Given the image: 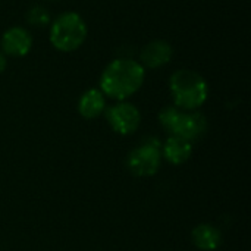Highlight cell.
Listing matches in <instances>:
<instances>
[{
	"label": "cell",
	"instance_id": "cell-1",
	"mask_svg": "<svg viewBox=\"0 0 251 251\" xmlns=\"http://www.w3.org/2000/svg\"><path fill=\"white\" fill-rule=\"evenodd\" d=\"M146 68L129 57L112 60L101 72L100 90L106 97L125 101L134 96L144 84Z\"/></svg>",
	"mask_w": 251,
	"mask_h": 251
},
{
	"label": "cell",
	"instance_id": "cell-2",
	"mask_svg": "<svg viewBox=\"0 0 251 251\" xmlns=\"http://www.w3.org/2000/svg\"><path fill=\"white\" fill-rule=\"evenodd\" d=\"M174 106L181 110H199L209 97V84L193 69H178L169 78Z\"/></svg>",
	"mask_w": 251,
	"mask_h": 251
},
{
	"label": "cell",
	"instance_id": "cell-3",
	"mask_svg": "<svg viewBox=\"0 0 251 251\" xmlns=\"http://www.w3.org/2000/svg\"><path fill=\"white\" fill-rule=\"evenodd\" d=\"M160 125L171 135L181 137L190 143L206 135L209 122L206 115L199 110H181L176 106H166L159 113Z\"/></svg>",
	"mask_w": 251,
	"mask_h": 251
},
{
	"label": "cell",
	"instance_id": "cell-4",
	"mask_svg": "<svg viewBox=\"0 0 251 251\" xmlns=\"http://www.w3.org/2000/svg\"><path fill=\"white\" fill-rule=\"evenodd\" d=\"M88 28L81 15L76 12H65L51 22L49 38L56 50L69 53L84 44Z\"/></svg>",
	"mask_w": 251,
	"mask_h": 251
},
{
	"label": "cell",
	"instance_id": "cell-5",
	"mask_svg": "<svg viewBox=\"0 0 251 251\" xmlns=\"http://www.w3.org/2000/svg\"><path fill=\"white\" fill-rule=\"evenodd\" d=\"M160 146L162 143L157 138H146L143 144L131 150L126 156L128 171L140 178H149L156 175L163 160L160 154Z\"/></svg>",
	"mask_w": 251,
	"mask_h": 251
},
{
	"label": "cell",
	"instance_id": "cell-6",
	"mask_svg": "<svg viewBox=\"0 0 251 251\" xmlns=\"http://www.w3.org/2000/svg\"><path fill=\"white\" fill-rule=\"evenodd\" d=\"M107 124L119 135L134 134L141 124V113L138 107L129 101H118L104 110Z\"/></svg>",
	"mask_w": 251,
	"mask_h": 251
},
{
	"label": "cell",
	"instance_id": "cell-7",
	"mask_svg": "<svg viewBox=\"0 0 251 251\" xmlns=\"http://www.w3.org/2000/svg\"><path fill=\"white\" fill-rule=\"evenodd\" d=\"M0 46L6 56L22 57L29 53L32 47V37L28 29L22 26H12L3 32Z\"/></svg>",
	"mask_w": 251,
	"mask_h": 251
},
{
	"label": "cell",
	"instance_id": "cell-8",
	"mask_svg": "<svg viewBox=\"0 0 251 251\" xmlns=\"http://www.w3.org/2000/svg\"><path fill=\"white\" fill-rule=\"evenodd\" d=\"M174 56L172 44L166 40H153L140 51V63L144 68L157 69L171 62Z\"/></svg>",
	"mask_w": 251,
	"mask_h": 251
},
{
	"label": "cell",
	"instance_id": "cell-9",
	"mask_svg": "<svg viewBox=\"0 0 251 251\" xmlns=\"http://www.w3.org/2000/svg\"><path fill=\"white\" fill-rule=\"evenodd\" d=\"M160 154L171 165H184L193 156V143L176 135H169L160 146Z\"/></svg>",
	"mask_w": 251,
	"mask_h": 251
},
{
	"label": "cell",
	"instance_id": "cell-10",
	"mask_svg": "<svg viewBox=\"0 0 251 251\" xmlns=\"http://www.w3.org/2000/svg\"><path fill=\"white\" fill-rule=\"evenodd\" d=\"M193 244L201 251H216L222 244V232L213 224H200L191 232Z\"/></svg>",
	"mask_w": 251,
	"mask_h": 251
},
{
	"label": "cell",
	"instance_id": "cell-11",
	"mask_svg": "<svg viewBox=\"0 0 251 251\" xmlns=\"http://www.w3.org/2000/svg\"><path fill=\"white\" fill-rule=\"evenodd\" d=\"M106 110V96L100 88H88L78 100V112L84 119H96Z\"/></svg>",
	"mask_w": 251,
	"mask_h": 251
},
{
	"label": "cell",
	"instance_id": "cell-12",
	"mask_svg": "<svg viewBox=\"0 0 251 251\" xmlns=\"http://www.w3.org/2000/svg\"><path fill=\"white\" fill-rule=\"evenodd\" d=\"M26 21L32 26H46L50 24V13L44 6H32L26 13Z\"/></svg>",
	"mask_w": 251,
	"mask_h": 251
},
{
	"label": "cell",
	"instance_id": "cell-13",
	"mask_svg": "<svg viewBox=\"0 0 251 251\" xmlns=\"http://www.w3.org/2000/svg\"><path fill=\"white\" fill-rule=\"evenodd\" d=\"M6 66H7V59H6V54H4L3 51H0V74H1V72H4Z\"/></svg>",
	"mask_w": 251,
	"mask_h": 251
},
{
	"label": "cell",
	"instance_id": "cell-14",
	"mask_svg": "<svg viewBox=\"0 0 251 251\" xmlns=\"http://www.w3.org/2000/svg\"><path fill=\"white\" fill-rule=\"evenodd\" d=\"M50 1H57V0H50Z\"/></svg>",
	"mask_w": 251,
	"mask_h": 251
}]
</instances>
